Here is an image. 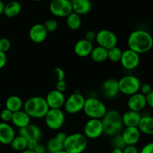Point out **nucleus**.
<instances>
[{
    "label": "nucleus",
    "instance_id": "nucleus-1",
    "mask_svg": "<svg viewBox=\"0 0 153 153\" xmlns=\"http://www.w3.org/2000/svg\"><path fill=\"white\" fill-rule=\"evenodd\" d=\"M128 49L137 54L146 53L153 47V37L152 34L143 29H136L131 31L127 40Z\"/></svg>",
    "mask_w": 153,
    "mask_h": 153
},
{
    "label": "nucleus",
    "instance_id": "nucleus-2",
    "mask_svg": "<svg viewBox=\"0 0 153 153\" xmlns=\"http://www.w3.org/2000/svg\"><path fill=\"white\" fill-rule=\"evenodd\" d=\"M101 120L102 123L103 134L109 137L120 134L123 129L122 115L114 109L108 110Z\"/></svg>",
    "mask_w": 153,
    "mask_h": 153
},
{
    "label": "nucleus",
    "instance_id": "nucleus-3",
    "mask_svg": "<svg viewBox=\"0 0 153 153\" xmlns=\"http://www.w3.org/2000/svg\"><path fill=\"white\" fill-rule=\"evenodd\" d=\"M22 110L31 118L43 119L49 111V108L45 98L35 96L25 101Z\"/></svg>",
    "mask_w": 153,
    "mask_h": 153
},
{
    "label": "nucleus",
    "instance_id": "nucleus-4",
    "mask_svg": "<svg viewBox=\"0 0 153 153\" xmlns=\"http://www.w3.org/2000/svg\"><path fill=\"white\" fill-rule=\"evenodd\" d=\"M88 145V139L82 133H73L67 136L64 149L68 153H83Z\"/></svg>",
    "mask_w": 153,
    "mask_h": 153
},
{
    "label": "nucleus",
    "instance_id": "nucleus-5",
    "mask_svg": "<svg viewBox=\"0 0 153 153\" xmlns=\"http://www.w3.org/2000/svg\"><path fill=\"white\" fill-rule=\"evenodd\" d=\"M108 109L103 102L96 97L85 99L83 112L89 119L101 120L104 117Z\"/></svg>",
    "mask_w": 153,
    "mask_h": 153
},
{
    "label": "nucleus",
    "instance_id": "nucleus-6",
    "mask_svg": "<svg viewBox=\"0 0 153 153\" xmlns=\"http://www.w3.org/2000/svg\"><path fill=\"white\" fill-rule=\"evenodd\" d=\"M120 92L126 96H131L140 91V79L134 75H126L118 80Z\"/></svg>",
    "mask_w": 153,
    "mask_h": 153
},
{
    "label": "nucleus",
    "instance_id": "nucleus-7",
    "mask_svg": "<svg viewBox=\"0 0 153 153\" xmlns=\"http://www.w3.org/2000/svg\"><path fill=\"white\" fill-rule=\"evenodd\" d=\"M85 97L79 91H75L66 98L64 109L69 114H76L82 111L85 102Z\"/></svg>",
    "mask_w": 153,
    "mask_h": 153
},
{
    "label": "nucleus",
    "instance_id": "nucleus-8",
    "mask_svg": "<svg viewBox=\"0 0 153 153\" xmlns=\"http://www.w3.org/2000/svg\"><path fill=\"white\" fill-rule=\"evenodd\" d=\"M46 126L52 131L61 129L65 123V114L61 109H50L47 112L45 117Z\"/></svg>",
    "mask_w": 153,
    "mask_h": 153
},
{
    "label": "nucleus",
    "instance_id": "nucleus-9",
    "mask_svg": "<svg viewBox=\"0 0 153 153\" xmlns=\"http://www.w3.org/2000/svg\"><path fill=\"white\" fill-rule=\"evenodd\" d=\"M95 41L97 42V46L108 50L117 46L118 37L116 34L111 30L102 29L97 32Z\"/></svg>",
    "mask_w": 153,
    "mask_h": 153
},
{
    "label": "nucleus",
    "instance_id": "nucleus-10",
    "mask_svg": "<svg viewBox=\"0 0 153 153\" xmlns=\"http://www.w3.org/2000/svg\"><path fill=\"white\" fill-rule=\"evenodd\" d=\"M50 13L57 17H67L73 12L70 0H52L49 6Z\"/></svg>",
    "mask_w": 153,
    "mask_h": 153
},
{
    "label": "nucleus",
    "instance_id": "nucleus-11",
    "mask_svg": "<svg viewBox=\"0 0 153 153\" xmlns=\"http://www.w3.org/2000/svg\"><path fill=\"white\" fill-rule=\"evenodd\" d=\"M84 135L88 139L94 140L103 134V126L101 120L89 119L84 126Z\"/></svg>",
    "mask_w": 153,
    "mask_h": 153
},
{
    "label": "nucleus",
    "instance_id": "nucleus-12",
    "mask_svg": "<svg viewBox=\"0 0 153 153\" xmlns=\"http://www.w3.org/2000/svg\"><path fill=\"white\" fill-rule=\"evenodd\" d=\"M140 62V57L139 54L129 49L123 51L121 56L120 65L126 70H133L137 68Z\"/></svg>",
    "mask_w": 153,
    "mask_h": 153
},
{
    "label": "nucleus",
    "instance_id": "nucleus-13",
    "mask_svg": "<svg viewBox=\"0 0 153 153\" xmlns=\"http://www.w3.org/2000/svg\"><path fill=\"white\" fill-rule=\"evenodd\" d=\"M45 100L50 109H61L64 105L66 97L64 93L55 89L48 93Z\"/></svg>",
    "mask_w": 153,
    "mask_h": 153
},
{
    "label": "nucleus",
    "instance_id": "nucleus-14",
    "mask_svg": "<svg viewBox=\"0 0 153 153\" xmlns=\"http://www.w3.org/2000/svg\"><path fill=\"white\" fill-rule=\"evenodd\" d=\"M146 105L147 103H146V96L143 95L140 92L136 93L128 97L127 101V107L128 110L140 113L146 107Z\"/></svg>",
    "mask_w": 153,
    "mask_h": 153
},
{
    "label": "nucleus",
    "instance_id": "nucleus-15",
    "mask_svg": "<svg viewBox=\"0 0 153 153\" xmlns=\"http://www.w3.org/2000/svg\"><path fill=\"white\" fill-rule=\"evenodd\" d=\"M102 93L105 98L114 99L120 92L118 81L115 79H108L102 84Z\"/></svg>",
    "mask_w": 153,
    "mask_h": 153
},
{
    "label": "nucleus",
    "instance_id": "nucleus-16",
    "mask_svg": "<svg viewBox=\"0 0 153 153\" xmlns=\"http://www.w3.org/2000/svg\"><path fill=\"white\" fill-rule=\"evenodd\" d=\"M48 31L44 25L41 23H36L30 28L28 36L33 43H41L46 40L48 37Z\"/></svg>",
    "mask_w": 153,
    "mask_h": 153
},
{
    "label": "nucleus",
    "instance_id": "nucleus-17",
    "mask_svg": "<svg viewBox=\"0 0 153 153\" xmlns=\"http://www.w3.org/2000/svg\"><path fill=\"white\" fill-rule=\"evenodd\" d=\"M18 134L25 137L28 141L36 140L37 142H40L42 137V130L35 124L30 123L27 126L19 129Z\"/></svg>",
    "mask_w": 153,
    "mask_h": 153
},
{
    "label": "nucleus",
    "instance_id": "nucleus-18",
    "mask_svg": "<svg viewBox=\"0 0 153 153\" xmlns=\"http://www.w3.org/2000/svg\"><path fill=\"white\" fill-rule=\"evenodd\" d=\"M121 135L126 146L127 145L136 146V144L140 141L141 133L137 127H125V128H123L121 132Z\"/></svg>",
    "mask_w": 153,
    "mask_h": 153
},
{
    "label": "nucleus",
    "instance_id": "nucleus-19",
    "mask_svg": "<svg viewBox=\"0 0 153 153\" xmlns=\"http://www.w3.org/2000/svg\"><path fill=\"white\" fill-rule=\"evenodd\" d=\"M16 136L14 128L8 123H0V143L10 145Z\"/></svg>",
    "mask_w": 153,
    "mask_h": 153
},
{
    "label": "nucleus",
    "instance_id": "nucleus-20",
    "mask_svg": "<svg viewBox=\"0 0 153 153\" xmlns=\"http://www.w3.org/2000/svg\"><path fill=\"white\" fill-rule=\"evenodd\" d=\"M93 49H94L93 43L88 41L84 38L78 40L75 43L74 52L77 56L80 58H86L90 56Z\"/></svg>",
    "mask_w": 153,
    "mask_h": 153
},
{
    "label": "nucleus",
    "instance_id": "nucleus-21",
    "mask_svg": "<svg viewBox=\"0 0 153 153\" xmlns=\"http://www.w3.org/2000/svg\"><path fill=\"white\" fill-rule=\"evenodd\" d=\"M73 12L82 16L90 13L92 9L91 0H70Z\"/></svg>",
    "mask_w": 153,
    "mask_h": 153
},
{
    "label": "nucleus",
    "instance_id": "nucleus-22",
    "mask_svg": "<svg viewBox=\"0 0 153 153\" xmlns=\"http://www.w3.org/2000/svg\"><path fill=\"white\" fill-rule=\"evenodd\" d=\"M122 115L123 124L125 127H137L142 115L140 113L128 110Z\"/></svg>",
    "mask_w": 153,
    "mask_h": 153
},
{
    "label": "nucleus",
    "instance_id": "nucleus-23",
    "mask_svg": "<svg viewBox=\"0 0 153 153\" xmlns=\"http://www.w3.org/2000/svg\"><path fill=\"white\" fill-rule=\"evenodd\" d=\"M31 118L23 110H20L13 113L10 123L15 127L20 129L29 125L31 123Z\"/></svg>",
    "mask_w": 153,
    "mask_h": 153
},
{
    "label": "nucleus",
    "instance_id": "nucleus-24",
    "mask_svg": "<svg viewBox=\"0 0 153 153\" xmlns=\"http://www.w3.org/2000/svg\"><path fill=\"white\" fill-rule=\"evenodd\" d=\"M137 128L141 134L153 135V117L149 115L142 116Z\"/></svg>",
    "mask_w": 153,
    "mask_h": 153
},
{
    "label": "nucleus",
    "instance_id": "nucleus-25",
    "mask_svg": "<svg viewBox=\"0 0 153 153\" xmlns=\"http://www.w3.org/2000/svg\"><path fill=\"white\" fill-rule=\"evenodd\" d=\"M22 6L17 1H10L4 4L3 14L7 18H14L20 13Z\"/></svg>",
    "mask_w": 153,
    "mask_h": 153
},
{
    "label": "nucleus",
    "instance_id": "nucleus-26",
    "mask_svg": "<svg viewBox=\"0 0 153 153\" xmlns=\"http://www.w3.org/2000/svg\"><path fill=\"white\" fill-rule=\"evenodd\" d=\"M23 101L16 95L10 96L5 101V108L10 111L12 113L19 111L23 108Z\"/></svg>",
    "mask_w": 153,
    "mask_h": 153
},
{
    "label": "nucleus",
    "instance_id": "nucleus-27",
    "mask_svg": "<svg viewBox=\"0 0 153 153\" xmlns=\"http://www.w3.org/2000/svg\"><path fill=\"white\" fill-rule=\"evenodd\" d=\"M91 59L97 63H102L108 60V50L100 46H94L90 55Z\"/></svg>",
    "mask_w": 153,
    "mask_h": 153
},
{
    "label": "nucleus",
    "instance_id": "nucleus-28",
    "mask_svg": "<svg viewBox=\"0 0 153 153\" xmlns=\"http://www.w3.org/2000/svg\"><path fill=\"white\" fill-rule=\"evenodd\" d=\"M66 23L69 29L72 31H76L82 26V16L74 12H72L69 16L66 17Z\"/></svg>",
    "mask_w": 153,
    "mask_h": 153
},
{
    "label": "nucleus",
    "instance_id": "nucleus-29",
    "mask_svg": "<svg viewBox=\"0 0 153 153\" xmlns=\"http://www.w3.org/2000/svg\"><path fill=\"white\" fill-rule=\"evenodd\" d=\"M10 146L13 150L21 152L27 149L28 140L25 137H22V136L18 134V135L15 136V137L13 139L11 143H10Z\"/></svg>",
    "mask_w": 153,
    "mask_h": 153
},
{
    "label": "nucleus",
    "instance_id": "nucleus-30",
    "mask_svg": "<svg viewBox=\"0 0 153 153\" xmlns=\"http://www.w3.org/2000/svg\"><path fill=\"white\" fill-rule=\"evenodd\" d=\"M46 148V151L49 153H55L64 149V143L58 140L55 136L48 140Z\"/></svg>",
    "mask_w": 153,
    "mask_h": 153
},
{
    "label": "nucleus",
    "instance_id": "nucleus-31",
    "mask_svg": "<svg viewBox=\"0 0 153 153\" xmlns=\"http://www.w3.org/2000/svg\"><path fill=\"white\" fill-rule=\"evenodd\" d=\"M123 51L117 46L108 50V60L114 63L120 62Z\"/></svg>",
    "mask_w": 153,
    "mask_h": 153
},
{
    "label": "nucleus",
    "instance_id": "nucleus-32",
    "mask_svg": "<svg viewBox=\"0 0 153 153\" xmlns=\"http://www.w3.org/2000/svg\"><path fill=\"white\" fill-rule=\"evenodd\" d=\"M111 145L113 147V149H123L126 145L123 139L122 135L120 134H118L112 137L111 140Z\"/></svg>",
    "mask_w": 153,
    "mask_h": 153
},
{
    "label": "nucleus",
    "instance_id": "nucleus-33",
    "mask_svg": "<svg viewBox=\"0 0 153 153\" xmlns=\"http://www.w3.org/2000/svg\"><path fill=\"white\" fill-rule=\"evenodd\" d=\"M48 32H54L58 28V22L55 19H49L43 24Z\"/></svg>",
    "mask_w": 153,
    "mask_h": 153
},
{
    "label": "nucleus",
    "instance_id": "nucleus-34",
    "mask_svg": "<svg viewBox=\"0 0 153 153\" xmlns=\"http://www.w3.org/2000/svg\"><path fill=\"white\" fill-rule=\"evenodd\" d=\"M12 116H13V113L10 111L7 110V108H4L0 112V118L1 120V122L4 123H8L11 121Z\"/></svg>",
    "mask_w": 153,
    "mask_h": 153
},
{
    "label": "nucleus",
    "instance_id": "nucleus-35",
    "mask_svg": "<svg viewBox=\"0 0 153 153\" xmlns=\"http://www.w3.org/2000/svg\"><path fill=\"white\" fill-rule=\"evenodd\" d=\"M11 46V43L10 40L6 37H1L0 38V51L3 52H7Z\"/></svg>",
    "mask_w": 153,
    "mask_h": 153
},
{
    "label": "nucleus",
    "instance_id": "nucleus-36",
    "mask_svg": "<svg viewBox=\"0 0 153 153\" xmlns=\"http://www.w3.org/2000/svg\"><path fill=\"white\" fill-rule=\"evenodd\" d=\"M52 74H53L56 81L64 80V79H65V72L61 67H55L52 70Z\"/></svg>",
    "mask_w": 153,
    "mask_h": 153
},
{
    "label": "nucleus",
    "instance_id": "nucleus-37",
    "mask_svg": "<svg viewBox=\"0 0 153 153\" xmlns=\"http://www.w3.org/2000/svg\"><path fill=\"white\" fill-rule=\"evenodd\" d=\"M152 90V87L151 86V85H149V83H144L141 84L139 92L143 94V95L147 96Z\"/></svg>",
    "mask_w": 153,
    "mask_h": 153
},
{
    "label": "nucleus",
    "instance_id": "nucleus-38",
    "mask_svg": "<svg viewBox=\"0 0 153 153\" xmlns=\"http://www.w3.org/2000/svg\"><path fill=\"white\" fill-rule=\"evenodd\" d=\"M67 84L65 80L57 81L55 84V90L60 91L61 93H64L67 91Z\"/></svg>",
    "mask_w": 153,
    "mask_h": 153
},
{
    "label": "nucleus",
    "instance_id": "nucleus-39",
    "mask_svg": "<svg viewBox=\"0 0 153 153\" xmlns=\"http://www.w3.org/2000/svg\"><path fill=\"white\" fill-rule=\"evenodd\" d=\"M96 37H97V32L94 31V30H89V31H87L85 34V40H87L89 42H91V43L95 41Z\"/></svg>",
    "mask_w": 153,
    "mask_h": 153
},
{
    "label": "nucleus",
    "instance_id": "nucleus-40",
    "mask_svg": "<svg viewBox=\"0 0 153 153\" xmlns=\"http://www.w3.org/2000/svg\"><path fill=\"white\" fill-rule=\"evenodd\" d=\"M123 153H139L137 147L134 145H127L123 149Z\"/></svg>",
    "mask_w": 153,
    "mask_h": 153
},
{
    "label": "nucleus",
    "instance_id": "nucleus-41",
    "mask_svg": "<svg viewBox=\"0 0 153 153\" xmlns=\"http://www.w3.org/2000/svg\"><path fill=\"white\" fill-rule=\"evenodd\" d=\"M139 153H153V142L146 143L142 147Z\"/></svg>",
    "mask_w": 153,
    "mask_h": 153
},
{
    "label": "nucleus",
    "instance_id": "nucleus-42",
    "mask_svg": "<svg viewBox=\"0 0 153 153\" xmlns=\"http://www.w3.org/2000/svg\"><path fill=\"white\" fill-rule=\"evenodd\" d=\"M7 61V58L5 52H3L1 51H0V70L2 69L6 65Z\"/></svg>",
    "mask_w": 153,
    "mask_h": 153
},
{
    "label": "nucleus",
    "instance_id": "nucleus-43",
    "mask_svg": "<svg viewBox=\"0 0 153 153\" xmlns=\"http://www.w3.org/2000/svg\"><path fill=\"white\" fill-rule=\"evenodd\" d=\"M39 143H40L36 141V140H29V141H28V146H27V149L34 151Z\"/></svg>",
    "mask_w": 153,
    "mask_h": 153
},
{
    "label": "nucleus",
    "instance_id": "nucleus-44",
    "mask_svg": "<svg viewBox=\"0 0 153 153\" xmlns=\"http://www.w3.org/2000/svg\"><path fill=\"white\" fill-rule=\"evenodd\" d=\"M146 99L147 105L153 108V90L147 96H146Z\"/></svg>",
    "mask_w": 153,
    "mask_h": 153
},
{
    "label": "nucleus",
    "instance_id": "nucleus-45",
    "mask_svg": "<svg viewBox=\"0 0 153 153\" xmlns=\"http://www.w3.org/2000/svg\"><path fill=\"white\" fill-rule=\"evenodd\" d=\"M34 151H35L36 153H46V146L41 144V143H39Z\"/></svg>",
    "mask_w": 153,
    "mask_h": 153
},
{
    "label": "nucleus",
    "instance_id": "nucleus-46",
    "mask_svg": "<svg viewBox=\"0 0 153 153\" xmlns=\"http://www.w3.org/2000/svg\"><path fill=\"white\" fill-rule=\"evenodd\" d=\"M67 134H65V133L63 132V131H60V132L57 133L56 135H55V137H56L58 140H61V142H63V143H64V140H65V139H66V137H67Z\"/></svg>",
    "mask_w": 153,
    "mask_h": 153
},
{
    "label": "nucleus",
    "instance_id": "nucleus-47",
    "mask_svg": "<svg viewBox=\"0 0 153 153\" xmlns=\"http://www.w3.org/2000/svg\"><path fill=\"white\" fill-rule=\"evenodd\" d=\"M4 3L3 2L2 0H0V15L3 13V11H4Z\"/></svg>",
    "mask_w": 153,
    "mask_h": 153
},
{
    "label": "nucleus",
    "instance_id": "nucleus-48",
    "mask_svg": "<svg viewBox=\"0 0 153 153\" xmlns=\"http://www.w3.org/2000/svg\"><path fill=\"white\" fill-rule=\"evenodd\" d=\"M110 153H123V149H113L111 151Z\"/></svg>",
    "mask_w": 153,
    "mask_h": 153
},
{
    "label": "nucleus",
    "instance_id": "nucleus-49",
    "mask_svg": "<svg viewBox=\"0 0 153 153\" xmlns=\"http://www.w3.org/2000/svg\"><path fill=\"white\" fill-rule=\"evenodd\" d=\"M20 153H36L35 151H33V150H29V149H25V150L22 151Z\"/></svg>",
    "mask_w": 153,
    "mask_h": 153
},
{
    "label": "nucleus",
    "instance_id": "nucleus-50",
    "mask_svg": "<svg viewBox=\"0 0 153 153\" xmlns=\"http://www.w3.org/2000/svg\"><path fill=\"white\" fill-rule=\"evenodd\" d=\"M55 153H68L67 152H66L65 150H64V149H62V150H61V151H58V152H55Z\"/></svg>",
    "mask_w": 153,
    "mask_h": 153
},
{
    "label": "nucleus",
    "instance_id": "nucleus-51",
    "mask_svg": "<svg viewBox=\"0 0 153 153\" xmlns=\"http://www.w3.org/2000/svg\"><path fill=\"white\" fill-rule=\"evenodd\" d=\"M34 1H44V0H33Z\"/></svg>",
    "mask_w": 153,
    "mask_h": 153
},
{
    "label": "nucleus",
    "instance_id": "nucleus-52",
    "mask_svg": "<svg viewBox=\"0 0 153 153\" xmlns=\"http://www.w3.org/2000/svg\"><path fill=\"white\" fill-rule=\"evenodd\" d=\"M152 85H153V80H152Z\"/></svg>",
    "mask_w": 153,
    "mask_h": 153
},
{
    "label": "nucleus",
    "instance_id": "nucleus-53",
    "mask_svg": "<svg viewBox=\"0 0 153 153\" xmlns=\"http://www.w3.org/2000/svg\"><path fill=\"white\" fill-rule=\"evenodd\" d=\"M83 153H84V152H83Z\"/></svg>",
    "mask_w": 153,
    "mask_h": 153
}]
</instances>
